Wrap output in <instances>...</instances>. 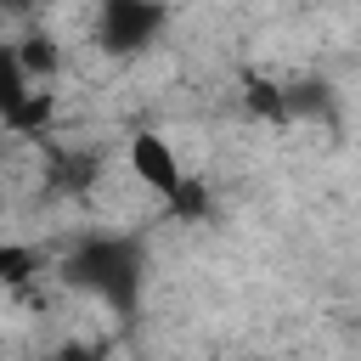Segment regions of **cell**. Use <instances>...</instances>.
<instances>
[{
	"label": "cell",
	"mask_w": 361,
	"mask_h": 361,
	"mask_svg": "<svg viewBox=\"0 0 361 361\" xmlns=\"http://www.w3.org/2000/svg\"><path fill=\"white\" fill-rule=\"evenodd\" d=\"M130 169H135V180H147L158 197H169L175 209H180V197H186V169H180V158H175V147L164 141V135H135L130 141Z\"/></svg>",
	"instance_id": "cell-1"
},
{
	"label": "cell",
	"mask_w": 361,
	"mask_h": 361,
	"mask_svg": "<svg viewBox=\"0 0 361 361\" xmlns=\"http://www.w3.org/2000/svg\"><path fill=\"white\" fill-rule=\"evenodd\" d=\"M158 23H164V11H152V6H107V11H102V45H107V51H130V45H141V34L158 28Z\"/></svg>",
	"instance_id": "cell-2"
},
{
	"label": "cell",
	"mask_w": 361,
	"mask_h": 361,
	"mask_svg": "<svg viewBox=\"0 0 361 361\" xmlns=\"http://www.w3.org/2000/svg\"><path fill=\"white\" fill-rule=\"evenodd\" d=\"M28 102V79H23V68H17V56H11V45H0V113L6 118H17V107Z\"/></svg>",
	"instance_id": "cell-3"
},
{
	"label": "cell",
	"mask_w": 361,
	"mask_h": 361,
	"mask_svg": "<svg viewBox=\"0 0 361 361\" xmlns=\"http://www.w3.org/2000/svg\"><path fill=\"white\" fill-rule=\"evenodd\" d=\"M34 265H39V254L28 243H0V288H23L34 276Z\"/></svg>",
	"instance_id": "cell-4"
}]
</instances>
